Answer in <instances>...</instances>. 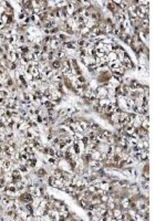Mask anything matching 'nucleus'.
<instances>
[{"label":"nucleus","instance_id":"9b49d317","mask_svg":"<svg viewBox=\"0 0 166 221\" xmlns=\"http://www.w3.org/2000/svg\"><path fill=\"white\" fill-rule=\"evenodd\" d=\"M76 81L79 83H81V84H84V83H86V80H85V77H84L83 75H80V76H76Z\"/></svg>","mask_w":166,"mask_h":221},{"label":"nucleus","instance_id":"20e7f679","mask_svg":"<svg viewBox=\"0 0 166 221\" xmlns=\"http://www.w3.org/2000/svg\"><path fill=\"white\" fill-rule=\"evenodd\" d=\"M50 66H51V69H52L53 71H60V69H61V61L58 60V59H55L53 62H51V63H50Z\"/></svg>","mask_w":166,"mask_h":221},{"label":"nucleus","instance_id":"7ed1b4c3","mask_svg":"<svg viewBox=\"0 0 166 221\" xmlns=\"http://www.w3.org/2000/svg\"><path fill=\"white\" fill-rule=\"evenodd\" d=\"M92 123L91 122H88V121H83V119H81V121H79V125H80V127L82 128V131H83V133L84 132H86L89 128H90V125H91Z\"/></svg>","mask_w":166,"mask_h":221},{"label":"nucleus","instance_id":"1a4fd4ad","mask_svg":"<svg viewBox=\"0 0 166 221\" xmlns=\"http://www.w3.org/2000/svg\"><path fill=\"white\" fill-rule=\"evenodd\" d=\"M47 163L49 164V165H51V166H55V165H57V163H58V159L55 157H48Z\"/></svg>","mask_w":166,"mask_h":221},{"label":"nucleus","instance_id":"6e6552de","mask_svg":"<svg viewBox=\"0 0 166 221\" xmlns=\"http://www.w3.org/2000/svg\"><path fill=\"white\" fill-rule=\"evenodd\" d=\"M86 68H88V71H89V72H92V73L99 72V66H98L97 64H89Z\"/></svg>","mask_w":166,"mask_h":221},{"label":"nucleus","instance_id":"39448f33","mask_svg":"<svg viewBox=\"0 0 166 221\" xmlns=\"http://www.w3.org/2000/svg\"><path fill=\"white\" fill-rule=\"evenodd\" d=\"M110 103H111V101L108 97H105V98H99V105L101 106V107H105V106H108Z\"/></svg>","mask_w":166,"mask_h":221},{"label":"nucleus","instance_id":"9d476101","mask_svg":"<svg viewBox=\"0 0 166 221\" xmlns=\"http://www.w3.org/2000/svg\"><path fill=\"white\" fill-rule=\"evenodd\" d=\"M55 152H57V149L53 147H49V152H48V155L47 157H54L55 156Z\"/></svg>","mask_w":166,"mask_h":221},{"label":"nucleus","instance_id":"ddd939ff","mask_svg":"<svg viewBox=\"0 0 166 221\" xmlns=\"http://www.w3.org/2000/svg\"><path fill=\"white\" fill-rule=\"evenodd\" d=\"M142 144H143V149H148V147H150L148 141H142Z\"/></svg>","mask_w":166,"mask_h":221},{"label":"nucleus","instance_id":"f257e3e1","mask_svg":"<svg viewBox=\"0 0 166 221\" xmlns=\"http://www.w3.org/2000/svg\"><path fill=\"white\" fill-rule=\"evenodd\" d=\"M70 70H72L71 68V63H70V60L69 59H64L63 61H61V69H60V72H62L64 74V73L69 72Z\"/></svg>","mask_w":166,"mask_h":221},{"label":"nucleus","instance_id":"f03ea898","mask_svg":"<svg viewBox=\"0 0 166 221\" xmlns=\"http://www.w3.org/2000/svg\"><path fill=\"white\" fill-rule=\"evenodd\" d=\"M36 175L39 177V178H46V177H48V170L46 168H39L36 170Z\"/></svg>","mask_w":166,"mask_h":221},{"label":"nucleus","instance_id":"0eeeda50","mask_svg":"<svg viewBox=\"0 0 166 221\" xmlns=\"http://www.w3.org/2000/svg\"><path fill=\"white\" fill-rule=\"evenodd\" d=\"M100 156H101V152L98 150V149H94L93 152H92V154H91V158L92 159H94V160H99Z\"/></svg>","mask_w":166,"mask_h":221},{"label":"nucleus","instance_id":"f8f14e48","mask_svg":"<svg viewBox=\"0 0 166 221\" xmlns=\"http://www.w3.org/2000/svg\"><path fill=\"white\" fill-rule=\"evenodd\" d=\"M100 133H101V134L104 136V137H108V136L112 135V132H110V131H108V130H103V131L101 130V132H100Z\"/></svg>","mask_w":166,"mask_h":221},{"label":"nucleus","instance_id":"423d86ee","mask_svg":"<svg viewBox=\"0 0 166 221\" xmlns=\"http://www.w3.org/2000/svg\"><path fill=\"white\" fill-rule=\"evenodd\" d=\"M106 55H108L109 62H111V61H116V60H117V54H116V52H114V51H111V52H109Z\"/></svg>","mask_w":166,"mask_h":221}]
</instances>
